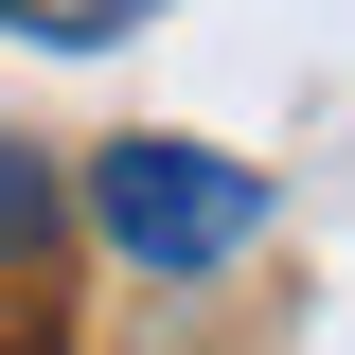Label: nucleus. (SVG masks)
I'll use <instances>...</instances> for the list:
<instances>
[{"mask_svg": "<svg viewBox=\"0 0 355 355\" xmlns=\"http://www.w3.org/2000/svg\"><path fill=\"white\" fill-rule=\"evenodd\" d=\"M89 214H107V249L125 266H231L266 231V178L249 160H214V142H178V125H142V142H107V160H89Z\"/></svg>", "mask_w": 355, "mask_h": 355, "instance_id": "1", "label": "nucleus"}, {"mask_svg": "<svg viewBox=\"0 0 355 355\" xmlns=\"http://www.w3.org/2000/svg\"><path fill=\"white\" fill-rule=\"evenodd\" d=\"M0 18H18V36H53V53H89V36H125L142 0H0Z\"/></svg>", "mask_w": 355, "mask_h": 355, "instance_id": "2", "label": "nucleus"}, {"mask_svg": "<svg viewBox=\"0 0 355 355\" xmlns=\"http://www.w3.org/2000/svg\"><path fill=\"white\" fill-rule=\"evenodd\" d=\"M36 214H53V178H36V142H0V249H36Z\"/></svg>", "mask_w": 355, "mask_h": 355, "instance_id": "3", "label": "nucleus"}]
</instances>
